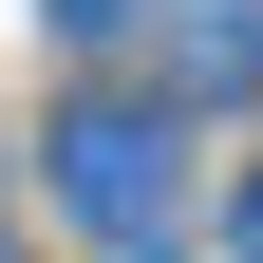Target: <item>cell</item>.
<instances>
[{
	"label": "cell",
	"mask_w": 263,
	"mask_h": 263,
	"mask_svg": "<svg viewBox=\"0 0 263 263\" xmlns=\"http://www.w3.org/2000/svg\"><path fill=\"white\" fill-rule=\"evenodd\" d=\"M38 151H57V207H76L94 245H188V132H170V113H132V94H76Z\"/></svg>",
	"instance_id": "cell-1"
},
{
	"label": "cell",
	"mask_w": 263,
	"mask_h": 263,
	"mask_svg": "<svg viewBox=\"0 0 263 263\" xmlns=\"http://www.w3.org/2000/svg\"><path fill=\"white\" fill-rule=\"evenodd\" d=\"M188 76H207V94L263 76V0H207V19H188Z\"/></svg>",
	"instance_id": "cell-2"
},
{
	"label": "cell",
	"mask_w": 263,
	"mask_h": 263,
	"mask_svg": "<svg viewBox=\"0 0 263 263\" xmlns=\"http://www.w3.org/2000/svg\"><path fill=\"white\" fill-rule=\"evenodd\" d=\"M57 19H76V38H132V19H151V0H57Z\"/></svg>",
	"instance_id": "cell-3"
},
{
	"label": "cell",
	"mask_w": 263,
	"mask_h": 263,
	"mask_svg": "<svg viewBox=\"0 0 263 263\" xmlns=\"http://www.w3.org/2000/svg\"><path fill=\"white\" fill-rule=\"evenodd\" d=\"M226 263H263V170H245V207H226Z\"/></svg>",
	"instance_id": "cell-4"
}]
</instances>
